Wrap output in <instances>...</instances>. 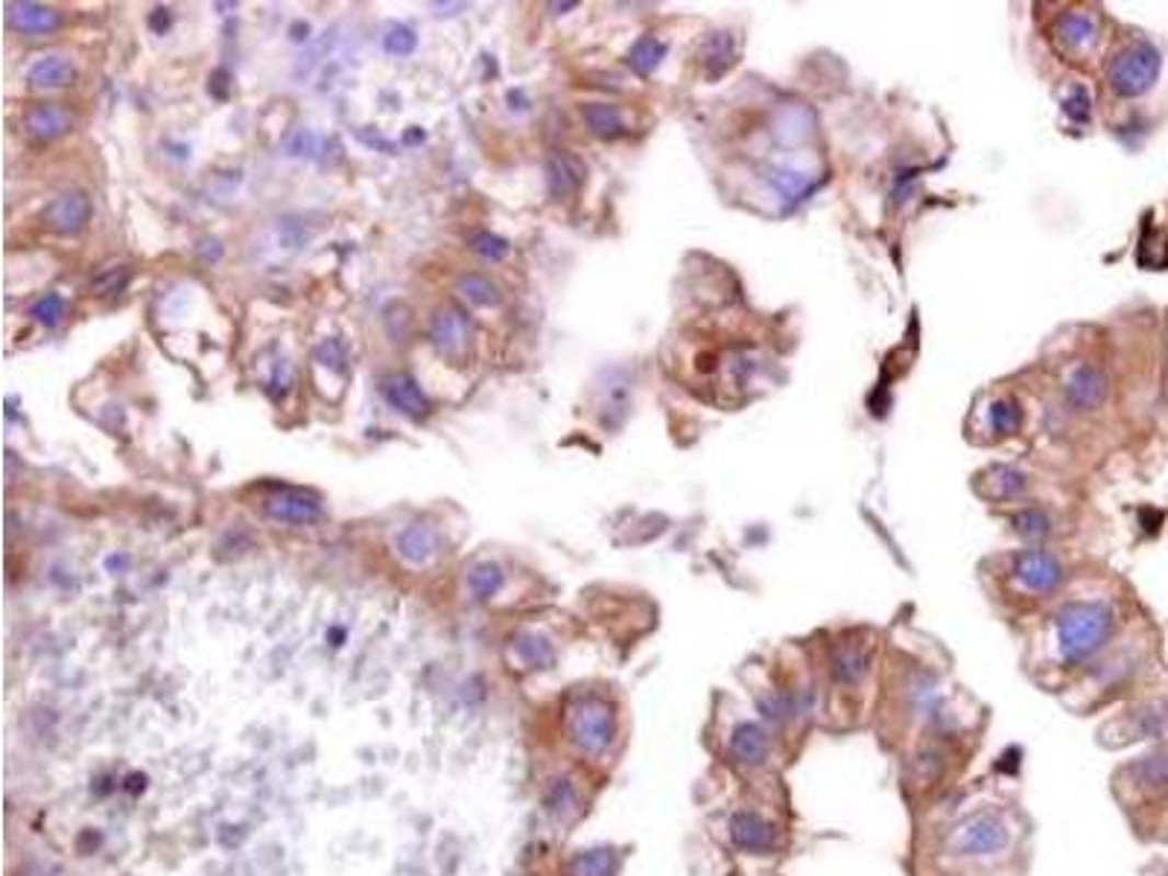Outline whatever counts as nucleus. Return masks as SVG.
<instances>
[{
  "label": "nucleus",
  "mask_w": 1168,
  "mask_h": 876,
  "mask_svg": "<svg viewBox=\"0 0 1168 876\" xmlns=\"http://www.w3.org/2000/svg\"><path fill=\"white\" fill-rule=\"evenodd\" d=\"M30 316H33L38 325H47V328H53V325H59L61 316H65V298H61L59 293H47L42 295L38 302L30 307Z\"/></svg>",
  "instance_id": "nucleus-31"
},
{
  "label": "nucleus",
  "mask_w": 1168,
  "mask_h": 876,
  "mask_svg": "<svg viewBox=\"0 0 1168 876\" xmlns=\"http://www.w3.org/2000/svg\"><path fill=\"white\" fill-rule=\"evenodd\" d=\"M736 53H740L736 35L733 33L713 35V38L707 42V50H705L707 77L715 79V77H722L724 70H731V65L736 61Z\"/></svg>",
  "instance_id": "nucleus-21"
},
{
  "label": "nucleus",
  "mask_w": 1168,
  "mask_h": 876,
  "mask_svg": "<svg viewBox=\"0 0 1168 876\" xmlns=\"http://www.w3.org/2000/svg\"><path fill=\"white\" fill-rule=\"evenodd\" d=\"M584 175H587V167L573 152H556L547 161V187H550L552 196L576 193L584 184Z\"/></svg>",
  "instance_id": "nucleus-14"
},
{
  "label": "nucleus",
  "mask_w": 1168,
  "mask_h": 876,
  "mask_svg": "<svg viewBox=\"0 0 1168 876\" xmlns=\"http://www.w3.org/2000/svg\"><path fill=\"white\" fill-rule=\"evenodd\" d=\"M88 219H91V200L79 191L59 193V196L44 208V223H47L53 235H79V231L88 226Z\"/></svg>",
  "instance_id": "nucleus-8"
},
{
  "label": "nucleus",
  "mask_w": 1168,
  "mask_h": 876,
  "mask_svg": "<svg viewBox=\"0 0 1168 876\" xmlns=\"http://www.w3.org/2000/svg\"><path fill=\"white\" fill-rule=\"evenodd\" d=\"M731 839L736 847L748 853H771L777 844L775 827L754 812H736L731 818Z\"/></svg>",
  "instance_id": "nucleus-12"
},
{
  "label": "nucleus",
  "mask_w": 1168,
  "mask_h": 876,
  "mask_svg": "<svg viewBox=\"0 0 1168 876\" xmlns=\"http://www.w3.org/2000/svg\"><path fill=\"white\" fill-rule=\"evenodd\" d=\"M663 56H666V44H663L661 38H654V35H643V38H637L634 47L628 50V65H631V70L640 73V77H649V73L657 70Z\"/></svg>",
  "instance_id": "nucleus-23"
},
{
  "label": "nucleus",
  "mask_w": 1168,
  "mask_h": 876,
  "mask_svg": "<svg viewBox=\"0 0 1168 876\" xmlns=\"http://www.w3.org/2000/svg\"><path fill=\"white\" fill-rule=\"evenodd\" d=\"M1064 109L1066 114H1073L1075 121H1087V117H1090V96H1087L1084 88H1075L1073 96L1064 103Z\"/></svg>",
  "instance_id": "nucleus-37"
},
{
  "label": "nucleus",
  "mask_w": 1168,
  "mask_h": 876,
  "mask_svg": "<svg viewBox=\"0 0 1168 876\" xmlns=\"http://www.w3.org/2000/svg\"><path fill=\"white\" fill-rule=\"evenodd\" d=\"M1066 395L1075 409H1099L1108 400V377L1096 365H1078L1066 380Z\"/></svg>",
  "instance_id": "nucleus-11"
},
{
  "label": "nucleus",
  "mask_w": 1168,
  "mask_h": 876,
  "mask_svg": "<svg viewBox=\"0 0 1168 876\" xmlns=\"http://www.w3.org/2000/svg\"><path fill=\"white\" fill-rule=\"evenodd\" d=\"M398 553L412 565H424L438 553V535L424 523H412L398 535Z\"/></svg>",
  "instance_id": "nucleus-18"
},
{
  "label": "nucleus",
  "mask_w": 1168,
  "mask_h": 876,
  "mask_svg": "<svg viewBox=\"0 0 1168 876\" xmlns=\"http://www.w3.org/2000/svg\"><path fill=\"white\" fill-rule=\"evenodd\" d=\"M1160 50L1152 42L1140 38V42L1125 44L1113 56L1108 68V82L1113 88V94L1131 100V96H1143L1152 91L1157 77H1160Z\"/></svg>",
  "instance_id": "nucleus-2"
},
{
  "label": "nucleus",
  "mask_w": 1168,
  "mask_h": 876,
  "mask_svg": "<svg viewBox=\"0 0 1168 876\" xmlns=\"http://www.w3.org/2000/svg\"><path fill=\"white\" fill-rule=\"evenodd\" d=\"M584 123L591 126V132L602 140H614L622 135L626 123H622V114L608 103H591L584 105Z\"/></svg>",
  "instance_id": "nucleus-22"
},
{
  "label": "nucleus",
  "mask_w": 1168,
  "mask_h": 876,
  "mask_svg": "<svg viewBox=\"0 0 1168 876\" xmlns=\"http://www.w3.org/2000/svg\"><path fill=\"white\" fill-rule=\"evenodd\" d=\"M801 710H803V702L792 693H771L759 698V713H763V719L775 721V725H783V721L794 719Z\"/></svg>",
  "instance_id": "nucleus-25"
},
{
  "label": "nucleus",
  "mask_w": 1168,
  "mask_h": 876,
  "mask_svg": "<svg viewBox=\"0 0 1168 876\" xmlns=\"http://www.w3.org/2000/svg\"><path fill=\"white\" fill-rule=\"evenodd\" d=\"M871 667V658H868V649L856 646V642H841L833 649V675H836L838 684H859Z\"/></svg>",
  "instance_id": "nucleus-19"
},
{
  "label": "nucleus",
  "mask_w": 1168,
  "mask_h": 876,
  "mask_svg": "<svg viewBox=\"0 0 1168 876\" xmlns=\"http://www.w3.org/2000/svg\"><path fill=\"white\" fill-rule=\"evenodd\" d=\"M21 126H24L26 138L35 144H50V140L68 135L73 126V114L61 103H38L26 109Z\"/></svg>",
  "instance_id": "nucleus-9"
},
{
  "label": "nucleus",
  "mask_w": 1168,
  "mask_h": 876,
  "mask_svg": "<svg viewBox=\"0 0 1168 876\" xmlns=\"http://www.w3.org/2000/svg\"><path fill=\"white\" fill-rule=\"evenodd\" d=\"M126 284H129V270L126 266H105L91 278V293L114 295L121 293Z\"/></svg>",
  "instance_id": "nucleus-32"
},
{
  "label": "nucleus",
  "mask_w": 1168,
  "mask_h": 876,
  "mask_svg": "<svg viewBox=\"0 0 1168 876\" xmlns=\"http://www.w3.org/2000/svg\"><path fill=\"white\" fill-rule=\"evenodd\" d=\"M550 9H556V12H564V9H576V3H550Z\"/></svg>",
  "instance_id": "nucleus-38"
},
{
  "label": "nucleus",
  "mask_w": 1168,
  "mask_h": 876,
  "mask_svg": "<svg viewBox=\"0 0 1168 876\" xmlns=\"http://www.w3.org/2000/svg\"><path fill=\"white\" fill-rule=\"evenodd\" d=\"M1117 616L1104 602H1073L1057 611L1055 632L1061 658L1069 667L1090 660L1110 640Z\"/></svg>",
  "instance_id": "nucleus-1"
},
{
  "label": "nucleus",
  "mask_w": 1168,
  "mask_h": 876,
  "mask_svg": "<svg viewBox=\"0 0 1168 876\" xmlns=\"http://www.w3.org/2000/svg\"><path fill=\"white\" fill-rule=\"evenodd\" d=\"M1022 488H1026V477L1014 468H994L990 477H987V494L996 497V500L1022 494Z\"/></svg>",
  "instance_id": "nucleus-29"
},
{
  "label": "nucleus",
  "mask_w": 1168,
  "mask_h": 876,
  "mask_svg": "<svg viewBox=\"0 0 1168 876\" xmlns=\"http://www.w3.org/2000/svg\"><path fill=\"white\" fill-rule=\"evenodd\" d=\"M1014 526H1017V532L1026 535V538H1043V535H1049V530H1052V521H1049L1043 512H1022L1014 517Z\"/></svg>",
  "instance_id": "nucleus-36"
},
{
  "label": "nucleus",
  "mask_w": 1168,
  "mask_h": 876,
  "mask_svg": "<svg viewBox=\"0 0 1168 876\" xmlns=\"http://www.w3.org/2000/svg\"><path fill=\"white\" fill-rule=\"evenodd\" d=\"M263 514L280 523H313L322 514V503L310 491L280 486L263 497Z\"/></svg>",
  "instance_id": "nucleus-5"
},
{
  "label": "nucleus",
  "mask_w": 1168,
  "mask_h": 876,
  "mask_svg": "<svg viewBox=\"0 0 1168 876\" xmlns=\"http://www.w3.org/2000/svg\"><path fill=\"white\" fill-rule=\"evenodd\" d=\"M26 79H30L33 88H68L77 79V68H73V61L59 56V53H44L30 65Z\"/></svg>",
  "instance_id": "nucleus-16"
},
{
  "label": "nucleus",
  "mask_w": 1168,
  "mask_h": 876,
  "mask_svg": "<svg viewBox=\"0 0 1168 876\" xmlns=\"http://www.w3.org/2000/svg\"><path fill=\"white\" fill-rule=\"evenodd\" d=\"M415 44H419V38H415L410 26H389V33L383 35L386 53H392V56H410L415 50Z\"/></svg>",
  "instance_id": "nucleus-35"
},
{
  "label": "nucleus",
  "mask_w": 1168,
  "mask_h": 876,
  "mask_svg": "<svg viewBox=\"0 0 1168 876\" xmlns=\"http://www.w3.org/2000/svg\"><path fill=\"white\" fill-rule=\"evenodd\" d=\"M1020 424H1022V409L1017 400L1003 398V400H996L994 407H990V430H994L996 435L1017 433Z\"/></svg>",
  "instance_id": "nucleus-28"
},
{
  "label": "nucleus",
  "mask_w": 1168,
  "mask_h": 876,
  "mask_svg": "<svg viewBox=\"0 0 1168 876\" xmlns=\"http://www.w3.org/2000/svg\"><path fill=\"white\" fill-rule=\"evenodd\" d=\"M500 584H503V573H500L497 565H477L468 576V588L477 599H489L491 593H497Z\"/></svg>",
  "instance_id": "nucleus-30"
},
{
  "label": "nucleus",
  "mask_w": 1168,
  "mask_h": 876,
  "mask_svg": "<svg viewBox=\"0 0 1168 876\" xmlns=\"http://www.w3.org/2000/svg\"><path fill=\"white\" fill-rule=\"evenodd\" d=\"M768 179H771V184H775V191L780 193V196H786L789 202L803 200V196L815 187L812 175L798 173V170H771Z\"/></svg>",
  "instance_id": "nucleus-26"
},
{
  "label": "nucleus",
  "mask_w": 1168,
  "mask_h": 876,
  "mask_svg": "<svg viewBox=\"0 0 1168 876\" xmlns=\"http://www.w3.org/2000/svg\"><path fill=\"white\" fill-rule=\"evenodd\" d=\"M7 24L24 35H47L61 26V12L33 0H9Z\"/></svg>",
  "instance_id": "nucleus-10"
},
{
  "label": "nucleus",
  "mask_w": 1168,
  "mask_h": 876,
  "mask_svg": "<svg viewBox=\"0 0 1168 876\" xmlns=\"http://www.w3.org/2000/svg\"><path fill=\"white\" fill-rule=\"evenodd\" d=\"M1055 35L1066 50L1084 53L1099 42V21H1096L1090 12H1066V15L1057 21Z\"/></svg>",
  "instance_id": "nucleus-17"
},
{
  "label": "nucleus",
  "mask_w": 1168,
  "mask_h": 876,
  "mask_svg": "<svg viewBox=\"0 0 1168 876\" xmlns=\"http://www.w3.org/2000/svg\"><path fill=\"white\" fill-rule=\"evenodd\" d=\"M573 874L576 876H610L614 874V860H610L608 851H593L579 856L576 865H573Z\"/></svg>",
  "instance_id": "nucleus-33"
},
{
  "label": "nucleus",
  "mask_w": 1168,
  "mask_h": 876,
  "mask_svg": "<svg viewBox=\"0 0 1168 876\" xmlns=\"http://www.w3.org/2000/svg\"><path fill=\"white\" fill-rule=\"evenodd\" d=\"M1011 842L1008 824L994 812H976L952 830L950 847L959 856H994Z\"/></svg>",
  "instance_id": "nucleus-3"
},
{
  "label": "nucleus",
  "mask_w": 1168,
  "mask_h": 876,
  "mask_svg": "<svg viewBox=\"0 0 1168 876\" xmlns=\"http://www.w3.org/2000/svg\"><path fill=\"white\" fill-rule=\"evenodd\" d=\"M383 395H386V400L398 409V412H403V416H412V418L427 416V409H430L427 395L421 391V386L412 380L410 374H392V377H386Z\"/></svg>",
  "instance_id": "nucleus-15"
},
{
  "label": "nucleus",
  "mask_w": 1168,
  "mask_h": 876,
  "mask_svg": "<svg viewBox=\"0 0 1168 876\" xmlns=\"http://www.w3.org/2000/svg\"><path fill=\"white\" fill-rule=\"evenodd\" d=\"M430 339L442 356L454 360V363H462L465 354H468V339H471V325L465 319L462 310L456 307H442V310L433 316V325H430Z\"/></svg>",
  "instance_id": "nucleus-7"
},
{
  "label": "nucleus",
  "mask_w": 1168,
  "mask_h": 876,
  "mask_svg": "<svg viewBox=\"0 0 1168 876\" xmlns=\"http://www.w3.org/2000/svg\"><path fill=\"white\" fill-rule=\"evenodd\" d=\"M456 293L468 298L477 307H491V304H500V289L491 284L489 278H480V275H465V278L456 281Z\"/></svg>",
  "instance_id": "nucleus-27"
},
{
  "label": "nucleus",
  "mask_w": 1168,
  "mask_h": 876,
  "mask_svg": "<svg viewBox=\"0 0 1168 876\" xmlns=\"http://www.w3.org/2000/svg\"><path fill=\"white\" fill-rule=\"evenodd\" d=\"M1014 579L1022 590L1029 593H1049L1064 582V567L1055 556H1049L1043 549H1026L1017 556L1014 565Z\"/></svg>",
  "instance_id": "nucleus-6"
},
{
  "label": "nucleus",
  "mask_w": 1168,
  "mask_h": 876,
  "mask_svg": "<svg viewBox=\"0 0 1168 876\" xmlns=\"http://www.w3.org/2000/svg\"><path fill=\"white\" fill-rule=\"evenodd\" d=\"M1136 786H1143L1152 795H1168V751H1157L1152 756H1143L1140 763L1131 765Z\"/></svg>",
  "instance_id": "nucleus-20"
},
{
  "label": "nucleus",
  "mask_w": 1168,
  "mask_h": 876,
  "mask_svg": "<svg viewBox=\"0 0 1168 876\" xmlns=\"http://www.w3.org/2000/svg\"><path fill=\"white\" fill-rule=\"evenodd\" d=\"M471 249L485 261H503L508 254V243L503 237L491 235V231H480V235L471 237Z\"/></svg>",
  "instance_id": "nucleus-34"
},
{
  "label": "nucleus",
  "mask_w": 1168,
  "mask_h": 876,
  "mask_svg": "<svg viewBox=\"0 0 1168 876\" xmlns=\"http://www.w3.org/2000/svg\"><path fill=\"white\" fill-rule=\"evenodd\" d=\"M771 751V739L757 721H742L731 733V756L740 765H763Z\"/></svg>",
  "instance_id": "nucleus-13"
},
{
  "label": "nucleus",
  "mask_w": 1168,
  "mask_h": 876,
  "mask_svg": "<svg viewBox=\"0 0 1168 876\" xmlns=\"http://www.w3.org/2000/svg\"><path fill=\"white\" fill-rule=\"evenodd\" d=\"M812 126H815L812 114L806 112L803 105H792V109H786V112L777 117L775 135H780V140H786V144H798V140L810 138Z\"/></svg>",
  "instance_id": "nucleus-24"
},
{
  "label": "nucleus",
  "mask_w": 1168,
  "mask_h": 876,
  "mask_svg": "<svg viewBox=\"0 0 1168 876\" xmlns=\"http://www.w3.org/2000/svg\"><path fill=\"white\" fill-rule=\"evenodd\" d=\"M570 733L582 751L599 754L610 742V710L596 698L576 704L573 716H570Z\"/></svg>",
  "instance_id": "nucleus-4"
}]
</instances>
